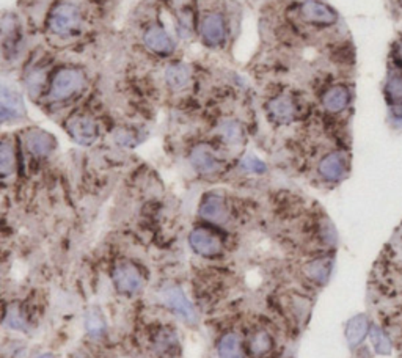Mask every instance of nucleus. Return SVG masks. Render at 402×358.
I'll return each mask as SVG.
<instances>
[{
  "label": "nucleus",
  "mask_w": 402,
  "mask_h": 358,
  "mask_svg": "<svg viewBox=\"0 0 402 358\" xmlns=\"http://www.w3.org/2000/svg\"><path fill=\"white\" fill-rule=\"evenodd\" d=\"M84 88V75L75 69H61L55 75L49 98L52 100H65L74 96Z\"/></svg>",
  "instance_id": "obj_1"
},
{
  "label": "nucleus",
  "mask_w": 402,
  "mask_h": 358,
  "mask_svg": "<svg viewBox=\"0 0 402 358\" xmlns=\"http://www.w3.org/2000/svg\"><path fill=\"white\" fill-rule=\"evenodd\" d=\"M188 242L195 253L203 258H217L223 251L222 239L207 228H195L191 232Z\"/></svg>",
  "instance_id": "obj_2"
},
{
  "label": "nucleus",
  "mask_w": 402,
  "mask_h": 358,
  "mask_svg": "<svg viewBox=\"0 0 402 358\" xmlns=\"http://www.w3.org/2000/svg\"><path fill=\"white\" fill-rule=\"evenodd\" d=\"M80 25V16L79 11L74 5H60L59 8L54 11L52 17H50L49 27L55 35L60 36H69L73 35Z\"/></svg>",
  "instance_id": "obj_3"
},
{
  "label": "nucleus",
  "mask_w": 402,
  "mask_h": 358,
  "mask_svg": "<svg viewBox=\"0 0 402 358\" xmlns=\"http://www.w3.org/2000/svg\"><path fill=\"white\" fill-rule=\"evenodd\" d=\"M161 295L163 304L178 314V316L184 318L187 322H195V320H197V313H195L192 304L187 300L184 291H182L179 286L163 288Z\"/></svg>",
  "instance_id": "obj_4"
},
{
  "label": "nucleus",
  "mask_w": 402,
  "mask_h": 358,
  "mask_svg": "<svg viewBox=\"0 0 402 358\" xmlns=\"http://www.w3.org/2000/svg\"><path fill=\"white\" fill-rule=\"evenodd\" d=\"M113 285L121 294L132 295L143 288V278L135 266L123 262L113 270Z\"/></svg>",
  "instance_id": "obj_5"
},
{
  "label": "nucleus",
  "mask_w": 402,
  "mask_h": 358,
  "mask_svg": "<svg viewBox=\"0 0 402 358\" xmlns=\"http://www.w3.org/2000/svg\"><path fill=\"white\" fill-rule=\"evenodd\" d=\"M66 129L75 142L80 144H91L98 137V128L91 118L77 115L68 119Z\"/></svg>",
  "instance_id": "obj_6"
},
{
  "label": "nucleus",
  "mask_w": 402,
  "mask_h": 358,
  "mask_svg": "<svg viewBox=\"0 0 402 358\" xmlns=\"http://www.w3.org/2000/svg\"><path fill=\"white\" fill-rule=\"evenodd\" d=\"M302 17L305 21L318 25H333L338 21V15L335 10L330 8L329 5L316 2V0H308L300 8Z\"/></svg>",
  "instance_id": "obj_7"
},
{
  "label": "nucleus",
  "mask_w": 402,
  "mask_h": 358,
  "mask_svg": "<svg viewBox=\"0 0 402 358\" xmlns=\"http://www.w3.org/2000/svg\"><path fill=\"white\" fill-rule=\"evenodd\" d=\"M348 172V161L343 153H330L319 162V173L325 181L336 182Z\"/></svg>",
  "instance_id": "obj_8"
},
{
  "label": "nucleus",
  "mask_w": 402,
  "mask_h": 358,
  "mask_svg": "<svg viewBox=\"0 0 402 358\" xmlns=\"http://www.w3.org/2000/svg\"><path fill=\"white\" fill-rule=\"evenodd\" d=\"M350 91L345 85H333L324 93L322 105L332 113L343 112L350 103Z\"/></svg>",
  "instance_id": "obj_9"
},
{
  "label": "nucleus",
  "mask_w": 402,
  "mask_h": 358,
  "mask_svg": "<svg viewBox=\"0 0 402 358\" xmlns=\"http://www.w3.org/2000/svg\"><path fill=\"white\" fill-rule=\"evenodd\" d=\"M191 161L195 170L203 174L217 173L220 170V161L207 147H197L191 154Z\"/></svg>",
  "instance_id": "obj_10"
},
{
  "label": "nucleus",
  "mask_w": 402,
  "mask_h": 358,
  "mask_svg": "<svg viewBox=\"0 0 402 358\" xmlns=\"http://www.w3.org/2000/svg\"><path fill=\"white\" fill-rule=\"evenodd\" d=\"M144 44H147L151 50H154V52L163 55H167L173 50L172 38H170L167 31L159 27V25H153V27L147 30V33H144Z\"/></svg>",
  "instance_id": "obj_11"
},
{
  "label": "nucleus",
  "mask_w": 402,
  "mask_h": 358,
  "mask_svg": "<svg viewBox=\"0 0 402 358\" xmlns=\"http://www.w3.org/2000/svg\"><path fill=\"white\" fill-rule=\"evenodd\" d=\"M383 93L389 107H402V71L396 66H389V71L383 87Z\"/></svg>",
  "instance_id": "obj_12"
},
{
  "label": "nucleus",
  "mask_w": 402,
  "mask_h": 358,
  "mask_svg": "<svg viewBox=\"0 0 402 358\" xmlns=\"http://www.w3.org/2000/svg\"><path fill=\"white\" fill-rule=\"evenodd\" d=\"M201 33H203L204 40L216 46V44L222 43L225 38V21L223 17L217 15V13H212V15L206 16L203 25H201Z\"/></svg>",
  "instance_id": "obj_13"
},
{
  "label": "nucleus",
  "mask_w": 402,
  "mask_h": 358,
  "mask_svg": "<svg viewBox=\"0 0 402 358\" xmlns=\"http://www.w3.org/2000/svg\"><path fill=\"white\" fill-rule=\"evenodd\" d=\"M200 216L211 222H223L226 217V206L222 197L218 195H207L200 204Z\"/></svg>",
  "instance_id": "obj_14"
},
{
  "label": "nucleus",
  "mask_w": 402,
  "mask_h": 358,
  "mask_svg": "<svg viewBox=\"0 0 402 358\" xmlns=\"http://www.w3.org/2000/svg\"><path fill=\"white\" fill-rule=\"evenodd\" d=\"M220 358H245V348L242 339L236 333H225L217 344Z\"/></svg>",
  "instance_id": "obj_15"
},
{
  "label": "nucleus",
  "mask_w": 402,
  "mask_h": 358,
  "mask_svg": "<svg viewBox=\"0 0 402 358\" xmlns=\"http://www.w3.org/2000/svg\"><path fill=\"white\" fill-rule=\"evenodd\" d=\"M27 148L35 157H44L47 156L54 148L52 137L43 130H31L27 135Z\"/></svg>",
  "instance_id": "obj_16"
},
{
  "label": "nucleus",
  "mask_w": 402,
  "mask_h": 358,
  "mask_svg": "<svg viewBox=\"0 0 402 358\" xmlns=\"http://www.w3.org/2000/svg\"><path fill=\"white\" fill-rule=\"evenodd\" d=\"M24 115L22 99L17 93L8 90V87L2 88V119H15Z\"/></svg>",
  "instance_id": "obj_17"
},
{
  "label": "nucleus",
  "mask_w": 402,
  "mask_h": 358,
  "mask_svg": "<svg viewBox=\"0 0 402 358\" xmlns=\"http://www.w3.org/2000/svg\"><path fill=\"white\" fill-rule=\"evenodd\" d=\"M368 331H369V320L364 314H358V316L352 318L348 325H345V338H348V343L352 348L360 344L364 336L368 335Z\"/></svg>",
  "instance_id": "obj_18"
},
{
  "label": "nucleus",
  "mask_w": 402,
  "mask_h": 358,
  "mask_svg": "<svg viewBox=\"0 0 402 358\" xmlns=\"http://www.w3.org/2000/svg\"><path fill=\"white\" fill-rule=\"evenodd\" d=\"M304 272L310 281L316 283V285H325L332 272V261L325 260V258H319V260L308 262Z\"/></svg>",
  "instance_id": "obj_19"
},
{
  "label": "nucleus",
  "mask_w": 402,
  "mask_h": 358,
  "mask_svg": "<svg viewBox=\"0 0 402 358\" xmlns=\"http://www.w3.org/2000/svg\"><path fill=\"white\" fill-rule=\"evenodd\" d=\"M269 113L276 123L286 124L294 119L295 109H294V104L291 99L276 98L269 103Z\"/></svg>",
  "instance_id": "obj_20"
},
{
  "label": "nucleus",
  "mask_w": 402,
  "mask_h": 358,
  "mask_svg": "<svg viewBox=\"0 0 402 358\" xmlns=\"http://www.w3.org/2000/svg\"><path fill=\"white\" fill-rule=\"evenodd\" d=\"M248 349L253 357H264L274 349V338L267 330H256L248 339Z\"/></svg>",
  "instance_id": "obj_21"
},
{
  "label": "nucleus",
  "mask_w": 402,
  "mask_h": 358,
  "mask_svg": "<svg viewBox=\"0 0 402 358\" xmlns=\"http://www.w3.org/2000/svg\"><path fill=\"white\" fill-rule=\"evenodd\" d=\"M188 79H191V73H188L187 65H173L167 69V82L168 85L174 88V90H181L188 84Z\"/></svg>",
  "instance_id": "obj_22"
},
{
  "label": "nucleus",
  "mask_w": 402,
  "mask_h": 358,
  "mask_svg": "<svg viewBox=\"0 0 402 358\" xmlns=\"http://www.w3.org/2000/svg\"><path fill=\"white\" fill-rule=\"evenodd\" d=\"M85 329L88 331V335L93 338H99L100 335H104L105 331V320L100 316V313L98 310H90L85 316Z\"/></svg>",
  "instance_id": "obj_23"
},
{
  "label": "nucleus",
  "mask_w": 402,
  "mask_h": 358,
  "mask_svg": "<svg viewBox=\"0 0 402 358\" xmlns=\"http://www.w3.org/2000/svg\"><path fill=\"white\" fill-rule=\"evenodd\" d=\"M15 151H13V147L8 142H3L2 148H0V173H2L3 178H6V176L15 172Z\"/></svg>",
  "instance_id": "obj_24"
},
{
  "label": "nucleus",
  "mask_w": 402,
  "mask_h": 358,
  "mask_svg": "<svg viewBox=\"0 0 402 358\" xmlns=\"http://www.w3.org/2000/svg\"><path fill=\"white\" fill-rule=\"evenodd\" d=\"M371 343H373V348L379 355H388L392 354V341L389 338L383 333L379 327H374L371 329Z\"/></svg>",
  "instance_id": "obj_25"
},
{
  "label": "nucleus",
  "mask_w": 402,
  "mask_h": 358,
  "mask_svg": "<svg viewBox=\"0 0 402 358\" xmlns=\"http://www.w3.org/2000/svg\"><path fill=\"white\" fill-rule=\"evenodd\" d=\"M5 324L10 327V329L15 330H25V320L22 318V314L16 310H6L5 314Z\"/></svg>",
  "instance_id": "obj_26"
},
{
  "label": "nucleus",
  "mask_w": 402,
  "mask_h": 358,
  "mask_svg": "<svg viewBox=\"0 0 402 358\" xmlns=\"http://www.w3.org/2000/svg\"><path fill=\"white\" fill-rule=\"evenodd\" d=\"M223 137H225L226 142L236 143V142L241 140L242 130H241V128H239V124L228 123V124L223 126Z\"/></svg>",
  "instance_id": "obj_27"
},
{
  "label": "nucleus",
  "mask_w": 402,
  "mask_h": 358,
  "mask_svg": "<svg viewBox=\"0 0 402 358\" xmlns=\"http://www.w3.org/2000/svg\"><path fill=\"white\" fill-rule=\"evenodd\" d=\"M242 167L245 170H248V172H253V173H264V172H266V165H264V163L260 159H256V157H253V156L245 157V159L242 161Z\"/></svg>",
  "instance_id": "obj_28"
},
{
  "label": "nucleus",
  "mask_w": 402,
  "mask_h": 358,
  "mask_svg": "<svg viewBox=\"0 0 402 358\" xmlns=\"http://www.w3.org/2000/svg\"><path fill=\"white\" fill-rule=\"evenodd\" d=\"M392 59H393V66H396L402 71V36L394 43V47L392 50Z\"/></svg>",
  "instance_id": "obj_29"
},
{
  "label": "nucleus",
  "mask_w": 402,
  "mask_h": 358,
  "mask_svg": "<svg viewBox=\"0 0 402 358\" xmlns=\"http://www.w3.org/2000/svg\"><path fill=\"white\" fill-rule=\"evenodd\" d=\"M40 358H54V357H52V355H50V354H46V355H41Z\"/></svg>",
  "instance_id": "obj_30"
},
{
  "label": "nucleus",
  "mask_w": 402,
  "mask_h": 358,
  "mask_svg": "<svg viewBox=\"0 0 402 358\" xmlns=\"http://www.w3.org/2000/svg\"><path fill=\"white\" fill-rule=\"evenodd\" d=\"M398 3L401 5V8H402V0H398Z\"/></svg>",
  "instance_id": "obj_31"
}]
</instances>
